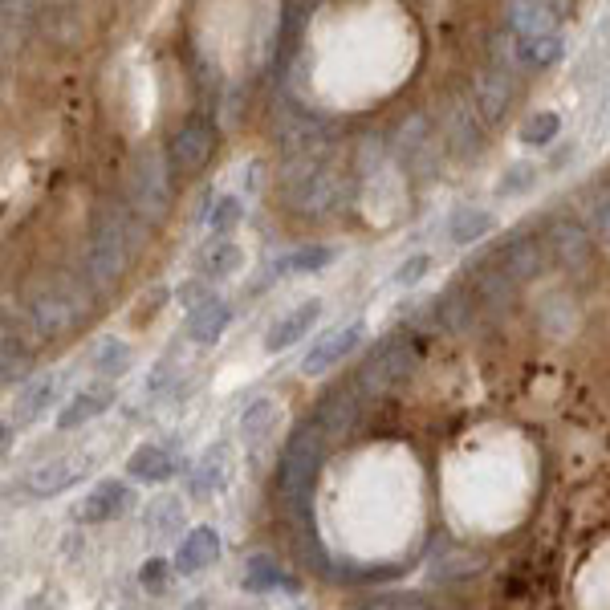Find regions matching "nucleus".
I'll use <instances>...</instances> for the list:
<instances>
[{"instance_id":"obj_10","label":"nucleus","mask_w":610,"mask_h":610,"mask_svg":"<svg viewBox=\"0 0 610 610\" xmlns=\"http://www.w3.org/2000/svg\"><path fill=\"white\" fill-rule=\"evenodd\" d=\"M472 106H476L484 127H497V122L505 118V110L513 106V74L497 70V66L480 70L476 82H472Z\"/></svg>"},{"instance_id":"obj_12","label":"nucleus","mask_w":610,"mask_h":610,"mask_svg":"<svg viewBox=\"0 0 610 610\" xmlns=\"http://www.w3.org/2000/svg\"><path fill=\"white\" fill-rule=\"evenodd\" d=\"M273 135L289 155H310V147H318L326 131H322L318 114L301 110V106H281L273 114Z\"/></svg>"},{"instance_id":"obj_35","label":"nucleus","mask_w":610,"mask_h":610,"mask_svg":"<svg viewBox=\"0 0 610 610\" xmlns=\"http://www.w3.org/2000/svg\"><path fill=\"white\" fill-rule=\"evenodd\" d=\"M436 305H440L436 314H440V322H444L448 330H456V334H460V330H468V326H472V293H464V289H448V293H444Z\"/></svg>"},{"instance_id":"obj_3","label":"nucleus","mask_w":610,"mask_h":610,"mask_svg":"<svg viewBox=\"0 0 610 610\" xmlns=\"http://www.w3.org/2000/svg\"><path fill=\"white\" fill-rule=\"evenodd\" d=\"M171 167H167V155L159 151H139L131 159V171H127V204L135 208V216H143L147 224H159L167 220L171 212Z\"/></svg>"},{"instance_id":"obj_20","label":"nucleus","mask_w":610,"mask_h":610,"mask_svg":"<svg viewBox=\"0 0 610 610\" xmlns=\"http://www.w3.org/2000/svg\"><path fill=\"white\" fill-rule=\"evenodd\" d=\"M228 472H232L228 448H208V452L200 456V464L188 472V493H192L196 501H208V497H216L220 488L228 484Z\"/></svg>"},{"instance_id":"obj_18","label":"nucleus","mask_w":610,"mask_h":610,"mask_svg":"<svg viewBox=\"0 0 610 610\" xmlns=\"http://www.w3.org/2000/svg\"><path fill=\"white\" fill-rule=\"evenodd\" d=\"M106 407H114V387L110 383H90V387H82L66 407L57 411V427H61V432H74V427L98 419Z\"/></svg>"},{"instance_id":"obj_26","label":"nucleus","mask_w":610,"mask_h":610,"mask_svg":"<svg viewBox=\"0 0 610 610\" xmlns=\"http://www.w3.org/2000/svg\"><path fill=\"white\" fill-rule=\"evenodd\" d=\"M244 590H253V594H269V590H297V582L265 554L249 558L244 562Z\"/></svg>"},{"instance_id":"obj_14","label":"nucleus","mask_w":610,"mask_h":610,"mask_svg":"<svg viewBox=\"0 0 610 610\" xmlns=\"http://www.w3.org/2000/svg\"><path fill=\"white\" fill-rule=\"evenodd\" d=\"M545 249H549V257H554V265L558 269H582L586 261H590V253H594V244H590V236H586V228L582 224H574V220H554L549 224V232H545Z\"/></svg>"},{"instance_id":"obj_22","label":"nucleus","mask_w":610,"mask_h":610,"mask_svg":"<svg viewBox=\"0 0 610 610\" xmlns=\"http://www.w3.org/2000/svg\"><path fill=\"white\" fill-rule=\"evenodd\" d=\"M545 265V253H541V244L537 240H513L509 249H501V273L513 281V285H525L541 273Z\"/></svg>"},{"instance_id":"obj_43","label":"nucleus","mask_w":610,"mask_h":610,"mask_svg":"<svg viewBox=\"0 0 610 610\" xmlns=\"http://www.w3.org/2000/svg\"><path fill=\"white\" fill-rule=\"evenodd\" d=\"M167 578H171V570H167V562H163V558H147V562L139 566V586H143V590H151V594H163Z\"/></svg>"},{"instance_id":"obj_2","label":"nucleus","mask_w":610,"mask_h":610,"mask_svg":"<svg viewBox=\"0 0 610 610\" xmlns=\"http://www.w3.org/2000/svg\"><path fill=\"white\" fill-rule=\"evenodd\" d=\"M326 460V432L318 423H301L297 432L289 436L281 464H277V497L285 501V509H301V501L310 497V484L318 476Z\"/></svg>"},{"instance_id":"obj_16","label":"nucleus","mask_w":610,"mask_h":610,"mask_svg":"<svg viewBox=\"0 0 610 610\" xmlns=\"http://www.w3.org/2000/svg\"><path fill=\"white\" fill-rule=\"evenodd\" d=\"M285 200H289V208H297V212H305V216H326V212L334 208V200H338V179H334L330 171L318 167L305 183L289 188Z\"/></svg>"},{"instance_id":"obj_24","label":"nucleus","mask_w":610,"mask_h":610,"mask_svg":"<svg viewBox=\"0 0 610 610\" xmlns=\"http://www.w3.org/2000/svg\"><path fill=\"white\" fill-rule=\"evenodd\" d=\"M244 265V249L232 240V236H216V240H208L204 244V253H200V261H196V269H200V277H232L236 269Z\"/></svg>"},{"instance_id":"obj_13","label":"nucleus","mask_w":610,"mask_h":610,"mask_svg":"<svg viewBox=\"0 0 610 610\" xmlns=\"http://www.w3.org/2000/svg\"><path fill=\"white\" fill-rule=\"evenodd\" d=\"M94 236L114 240L118 249H127V253H131V261H135V257L143 253V244H147V220H143V216H135V208H131V204H118V208L98 212V220H94Z\"/></svg>"},{"instance_id":"obj_34","label":"nucleus","mask_w":610,"mask_h":610,"mask_svg":"<svg viewBox=\"0 0 610 610\" xmlns=\"http://www.w3.org/2000/svg\"><path fill=\"white\" fill-rule=\"evenodd\" d=\"M452 240L456 244H476L480 236H488L493 232V212H480V208H464V212H456L452 216Z\"/></svg>"},{"instance_id":"obj_38","label":"nucleus","mask_w":610,"mask_h":610,"mask_svg":"<svg viewBox=\"0 0 610 610\" xmlns=\"http://www.w3.org/2000/svg\"><path fill=\"white\" fill-rule=\"evenodd\" d=\"M533 183H537V167H533V163H513V167H505V175H501V183H497V196H501V200L525 196Z\"/></svg>"},{"instance_id":"obj_42","label":"nucleus","mask_w":610,"mask_h":610,"mask_svg":"<svg viewBox=\"0 0 610 610\" xmlns=\"http://www.w3.org/2000/svg\"><path fill=\"white\" fill-rule=\"evenodd\" d=\"M175 297H179L183 310L196 314L200 305H208V301H212V285H208L204 277H196V281H188V285H179V289H175Z\"/></svg>"},{"instance_id":"obj_31","label":"nucleus","mask_w":610,"mask_h":610,"mask_svg":"<svg viewBox=\"0 0 610 610\" xmlns=\"http://www.w3.org/2000/svg\"><path fill=\"white\" fill-rule=\"evenodd\" d=\"M273 423H277V403L273 399H257V403L244 407V415H240V436L249 440V444H261L273 432Z\"/></svg>"},{"instance_id":"obj_4","label":"nucleus","mask_w":610,"mask_h":610,"mask_svg":"<svg viewBox=\"0 0 610 610\" xmlns=\"http://www.w3.org/2000/svg\"><path fill=\"white\" fill-rule=\"evenodd\" d=\"M415 366H419V354H415V346L411 342H383L371 358H366L362 366H358V375H354V387L362 391V395H391V391H399L411 375H415Z\"/></svg>"},{"instance_id":"obj_30","label":"nucleus","mask_w":610,"mask_h":610,"mask_svg":"<svg viewBox=\"0 0 610 610\" xmlns=\"http://www.w3.org/2000/svg\"><path fill=\"white\" fill-rule=\"evenodd\" d=\"M29 371H33V354H29V346H25L21 338L5 334V350H0V379H5V387L25 383Z\"/></svg>"},{"instance_id":"obj_25","label":"nucleus","mask_w":610,"mask_h":610,"mask_svg":"<svg viewBox=\"0 0 610 610\" xmlns=\"http://www.w3.org/2000/svg\"><path fill=\"white\" fill-rule=\"evenodd\" d=\"M127 472L131 480H147V484H163L171 472H175V460L163 444H139L127 460Z\"/></svg>"},{"instance_id":"obj_44","label":"nucleus","mask_w":610,"mask_h":610,"mask_svg":"<svg viewBox=\"0 0 610 610\" xmlns=\"http://www.w3.org/2000/svg\"><path fill=\"white\" fill-rule=\"evenodd\" d=\"M427 269H432V257H427V253H415V257H407V261L395 269V277H391V281H395V285H415V281H419Z\"/></svg>"},{"instance_id":"obj_19","label":"nucleus","mask_w":610,"mask_h":610,"mask_svg":"<svg viewBox=\"0 0 610 610\" xmlns=\"http://www.w3.org/2000/svg\"><path fill=\"white\" fill-rule=\"evenodd\" d=\"M220 558V533L212 525H196L175 549V570L179 574H200Z\"/></svg>"},{"instance_id":"obj_6","label":"nucleus","mask_w":610,"mask_h":610,"mask_svg":"<svg viewBox=\"0 0 610 610\" xmlns=\"http://www.w3.org/2000/svg\"><path fill=\"white\" fill-rule=\"evenodd\" d=\"M212 143H216V135H212L208 122L204 118H188L171 135V143H167L171 175H196V171H204V163L212 159Z\"/></svg>"},{"instance_id":"obj_23","label":"nucleus","mask_w":610,"mask_h":610,"mask_svg":"<svg viewBox=\"0 0 610 610\" xmlns=\"http://www.w3.org/2000/svg\"><path fill=\"white\" fill-rule=\"evenodd\" d=\"M228 322H232V305L220 301V297H212L208 305H200L196 314H188V338L200 342V346H212V342L224 338Z\"/></svg>"},{"instance_id":"obj_37","label":"nucleus","mask_w":610,"mask_h":610,"mask_svg":"<svg viewBox=\"0 0 610 610\" xmlns=\"http://www.w3.org/2000/svg\"><path fill=\"white\" fill-rule=\"evenodd\" d=\"M204 220H208V228H212L216 236H224V232H232V228L244 220V200H240V196H220Z\"/></svg>"},{"instance_id":"obj_41","label":"nucleus","mask_w":610,"mask_h":610,"mask_svg":"<svg viewBox=\"0 0 610 610\" xmlns=\"http://www.w3.org/2000/svg\"><path fill=\"white\" fill-rule=\"evenodd\" d=\"M171 301V289L167 285H151L143 297H139V305H135V326H147V322H155L159 318V310H163V305Z\"/></svg>"},{"instance_id":"obj_1","label":"nucleus","mask_w":610,"mask_h":610,"mask_svg":"<svg viewBox=\"0 0 610 610\" xmlns=\"http://www.w3.org/2000/svg\"><path fill=\"white\" fill-rule=\"evenodd\" d=\"M94 305H98V293L82 277L57 273L29 297L25 314H29V326L37 338H61V334H74L78 326H86Z\"/></svg>"},{"instance_id":"obj_36","label":"nucleus","mask_w":610,"mask_h":610,"mask_svg":"<svg viewBox=\"0 0 610 610\" xmlns=\"http://www.w3.org/2000/svg\"><path fill=\"white\" fill-rule=\"evenodd\" d=\"M558 127H562V118H558L554 110H537V114H529V118L521 122V143H529V147H545L549 139L558 135Z\"/></svg>"},{"instance_id":"obj_21","label":"nucleus","mask_w":610,"mask_h":610,"mask_svg":"<svg viewBox=\"0 0 610 610\" xmlns=\"http://www.w3.org/2000/svg\"><path fill=\"white\" fill-rule=\"evenodd\" d=\"M57 391H61V375H57V371L29 379V383L17 391V403H13V419H17V427L33 423L45 407H53V403H57ZM13 419H9V423H13Z\"/></svg>"},{"instance_id":"obj_8","label":"nucleus","mask_w":610,"mask_h":610,"mask_svg":"<svg viewBox=\"0 0 610 610\" xmlns=\"http://www.w3.org/2000/svg\"><path fill=\"white\" fill-rule=\"evenodd\" d=\"M362 338H366V326L362 322H346V326L326 330L318 342H310V354L301 358V371L305 375H326V371H334V366L346 354H354L362 346Z\"/></svg>"},{"instance_id":"obj_11","label":"nucleus","mask_w":610,"mask_h":610,"mask_svg":"<svg viewBox=\"0 0 610 610\" xmlns=\"http://www.w3.org/2000/svg\"><path fill=\"white\" fill-rule=\"evenodd\" d=\"M362 415V399H358V387H334L318 399L314 407V423L326 432V440H342L354 432V423Z\"/></svg>"},{"instance_id":"obj_32","label":"nucleus","mask_w":610,"mask_h":610,"mask_svg":"<svg viewBox=\"0 0 610 610\" xmlns=\"http://www.w3.org/2000/svg\"><path fill=\"white\" fill-rule=\"evenodd\" d=\"M334 257H338V253L326 249V244H305V249L281 257V261L273 265V273H318V269L334 265Z\"/></svg>"},{"instance_id":"obj_5","label":"nucleus","mask_w":610,"mask_h":610,"mask_svg":"<svg viewBox=\"0 0 610 610\" xmlns=\"http://www.w3.org/2000/svg\"><path fill=\"white\" fill-rule=\"evenodd\" d=\"M127 269H131V253L118 249L114 240L90 232V240L82 244V253H78V277L102 297V293L118 289V281L127 277Z\"/></svg>"},{"instance_id":"obj_40","label":"nucleus","mask_w":610,"mask_h":610,"mask_svg":"<svg viewBox=\"0 0 610 610\" xmlns=\"http://www.w3.org/2000/svg\"><path fill=\"white\" fill-rule=\"evenodd\" d=\"M586 220L602 244H610V192H590L586 200Z\"/></svg>"},{"instance_id":"obj_15","label":"nucleus","mask_w":610,"mask_h":610,"mask_svg":"<svg viewBox=\"0 0 610 610\" xmlns=\"http://www.w3.org/2000/svg\"><path fill=\"white\" fill-rule=\"evenodd\" d=\"M440 131H444V143L456 151V155H476L484 135L476 127V118H472V102H460L452 98L444 110H440Z\"/></svg>"},{"instance_id":"obj_7","label":"nucleus","mask_w":610,"mask_h":610,"mask_svg":"<svg viewBox=\"0 0 610 610\" xmlns=\"http://www.w3.org/2000/svg\"><path fill=\"white\" fill-rule=\"evenodd\" d=\"M90 464H94V456H90V452H66V456H53V460L37 464V468L29 472V480H25L29 497L45 501V497L66 493V488H74V484H78V480L90 472Z\"/></svg>"},{"instance_id":"obj_39","label":"nucleus","mask_w":610,"mask_h":610,"mask_svg":"<svg viewBox=\"0 0 610 610\" xmlns=\"http://www.w3.org/2000/svg\"><path fill=\"white\" fill-rule=\"evenodd\" d=\"M558 57H562V37H558V33H545V37L525 41V66L545 70V66H554Z\"/></svg>"},{"instance_id":"obj_17","label":"nucleus","mask_w":610,"mask_h":610,"mask_svg":"<svg viewBox=\"0 0 610 610\" xmlns=\"http://www.w3.org/2000/svg\"><path fill=\"white\" fill-rule=\"evenodd\" d=\"M318 314H322V301L318 297H310V301H301V305H293L289 314H281L273 326H269V334H265V350H285V346H293V342H301L305 334H310V326L318 322Z\"/></svg>"},{"instance_id":"obj_28","label":"nucleus","mask_w":610,"mask_h":610,"mask_svg":"<svg viewBox=\"0 0 610 610\" xmlns=\"http://www.w3.org/2000/svg\"><path fill=\"white\" fill-rule=\"evenodd\" d=\"M554 5H509V29L513 37L521 41H533V37H545L554 33Z\"/></svg>"},{"instance_id":"obj_33","label":"nucleus","mask_w":610,"mask_h":610,"mask_svg":"<svg viewBox=\"0 0 610 610\" xmlns=\"http://www.w3.org/2000/svg\"><path fill=\"white\" fill-rule=\"evenodd\" d=\"M423 147H432V143H427V118H423V114L403 118L399 127H395V135H391V151L403 155V159H411V155H419Z\"/></svg>"},{"instance_id":"obj_27","label":"nucleus","mask_w":610,"mask_h":610,"mask_svg":"<svg viewBox=\"0 0 610 610\" xmlns=\"http://www.w3.org/2000/svg\"><path fill=\"white\" fill-rule=\"evenodd\" d=\"M143 529H147L155 541L175 537V533L183 529V505H179V497H155V501H147Z\"/></svg>"},{"instance_id":"obj_9","label":"nucleus","mask_w":610,"mask_h":610,"mask_svg":"<svg viewBox=\"0 0 610 610\" xmlns=\"http://www.w3.org/2000/svg\"><path fill=\"white\" fill-rule=\"evenodd\" d=\"M131 505H135V488L127 480H102V484H94L90 493L82 497V505L74 509V517L82 525H106V521H114V517L127 513Z\"/></svg>"},{"instance_id":"obj_29","label":"nucleus","mask_w":610,"mask_h":610,"mask_svg":"<svg viewBox=\"0 0 610 610\" xmlns=\"http://www.w3.org/2000/svg\"><path fill=\"white\" fill-rule=\"evenodd\" d=\"M131 362H135V350H131L127 342H118V338H106V342L94 350V358H90L94 375H106V379L127 375V371H131Z\"/></svg>"}]
</instances>
